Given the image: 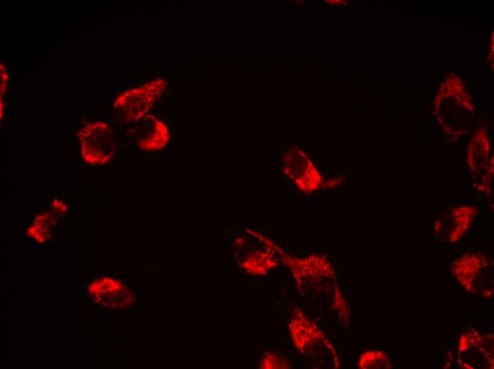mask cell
<instances>
[{
	"instance_id": "6",
	"label": "cell",
	"mask_w": 494,
	"mask_h": 369,
	"mask_svg": "<svg viewBox=\"0 0 494 369\" xmlns=\"http://www.w3.org/2000/svg\"><path fill=\"white\" fill-rule=\"evenodd\" d=\"M57 217L54 212L44 211L38 214L27 231V234L40 244L47 243L53 236Z\"/></svg>"
},
{
	"instance_id": "10",
	"label": "cell",
	"mask_w": 494,
	"mask_h": 369,
	"mask_svg": "<svg viewBox=\"0 0 494 369\" xmlns=\"http://www.w3.org/2000/svg\"><path fill=\"white\" fill-rule=\"evenodd\" d=\"M0 76H1L0 77V81H1V84H0V115H1V120H3L5 111L4 99L10 81L9 72L3 63L0 65Z\"/></svg>"
},
{
	"instance_id": "3",
	"label": "cell",
	"mask_w": 494,
	"mask_h": 369,
	"mask_svg": "<svg viewBox=\"0 0 494 369\" xmlns=\"http://www.w3.org/2000/svg\"><path fill=\"white\" fill-rule=\"evenodd\" d=\"M284 174L303 193H312L321 188L323 178L308 156L301 149L291 148L283 159Z\"/></svg>"
},
{
	"instance_id": "5",
	"label": "cell",
	"mask_w": 494,
	"mask_h": 369,
	"mask_svg": "<svg viewBox=\"0 0 494 369\" xmlns=\"http://www.w3.org/2000/svg\"><path fill=\"white\" fill-rule=\"evenodd\" d=\"M290 331L294 344L299 349L313 346L320 338L322 334L318 326L313 322H310L303 314L291 321Z\"/></svg>"
},
{
	"instance_id": "9",
	"label": "cell",
	"mask_w": 494,
	"mask_h": 369,
	"mask_svg": "<svg viewBox=\"0 0 494 369\" xmlns=\"http://www.w3.org/2000/svg\"><path fill=\"white\" fill-rule=\"evenodd\" d=\"M260 368H289V362L280 354L274 351H267L260 365Z\"/></svg>"
},
{
	"instance_id": "8",
	"label": "cell",
	"mask_w": 494,
	"mask_h": 369,
	"mask_svg": "<svg viewBox=\"0 0 494 369\" xmlns=\"http://www.w3.org/2000/svg\"><path fill=\"white\" fill-rule=\"evenodd\" d=\"M387 357L381 351H367L360 357L359 367L360 368H382L381 362L386 361Z\"/></svg>"
},
{
	"instance_id": "1",
	"label": "cell",
	"mask_w": 494,
	"mask_h": 369,
	"mask_svg": "<svg viewBox=\"0 0 494 369\" xmlns=\"http://www.w3.org/2000/svg\"><path fill=\"white\" fill-rule=\"evenodd\" d=\"M167 84L165 80L158 79L119 94L113 104V113L123 124L139 123L149 115Z\"/></svg>"
},
{
	"instance_id": "4",
	"label": "cell",
	"mask_w": 494,
	"mask_h": 369,
	"mask_svg": "<svg viewBox=\"0 0 494 369\" xmlns=\"http://www.w3.org/2000/svg\"><path fill=\"white\" fill-rule=\"evenodd\" d=\"M137 124L134 136L140 150L159 152L169 145L171 140L169 129L159 118L148 115Z\"/></svg>"
},
{
	"instance_id": "2",
	"label": "cell",
	"mask_w": 494,
	"mask_h": 369,
	"mask_svg": "<svg viewBox=\"0 0 494 369\" xmlns=\"http://www.w3.org/2000/svg\"><path fill=\"white\" fill-rule=\"evenodd\" d=\"M84 161L92 166H105L115 158L118 149L116 134L103 121L86 124L79 132Z\"/></svg>"
},
{
	"instance_id": "12",
	"label": "cell",
	"mask_w": 494,
	"mask_h": 369,
	"mask_svg": "<svg viewBox=\"0 0 494 369\" xmlns=\"http://www.w3.org/2000/svg\"><path fill=\"white\" fill-rule=\"evenodd\" d=\"M342 181V180L341 179V178H335V179L328 180V181H326L325 182L323 181V183L321 186V188L327 189V188H330L335 187V186L339 185Z\"/></svg>"
},
{
	"instance_id": "11",
	"label": "cell",
	"mask_w": 494,
	"mask_h": 369,
	"mask_svg": "<svg viewBox=\"0 0 494 369\" xmlns=\"http://www.w3.org/2000/svg\"><path fill=\"white\" fill-rule=\"evenodd\" d=\"M51 208L52 210V212H54L55 215L59 216L66 215L68 211L67 204L64 201L59 199H55L52 202Z\"/></svg>"
},
{
	"instance_id": "7",
	"label": "cell",
	"mask_w": 494,
	"mask_h": 369,
	"mask_svg": "<svg viewBox=\"0 0 494 369\" xmlns=\"http://www.w3.org/2000/svg\"><path fill=\"white\" fill-rule=\"evenodd\" d=\"M277 265L271 255L261 251L247 254L242 262V266L247 271L257 275H262Z\"/></svg>"
}]
</instances>
